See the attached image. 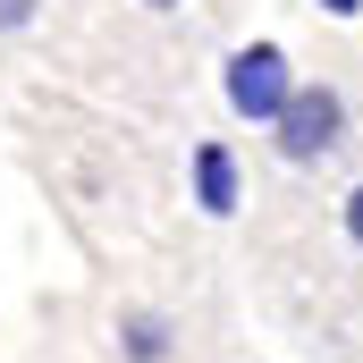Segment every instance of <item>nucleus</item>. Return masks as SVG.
I'll return each mask as SVG.
<instances>
[{"label": "nucleus", "instance_id": "obj_1", "mask_svg": "<svg viewBox=\"0 0 363 363\" xmlns=\"http://www.w3.org/2000/svg\"><path fill=\"white\" fill-rule=\"evenodd\" d=\"M296 101V77H287V51L279 43H245L237 60H228V110L237 118H262L279 127V110Z\"/></svg>", "mask_w": 363, "mask_h": 363}, {"label": "nucleus", "instance_id": "obj_2", "mask_svg": "<svg viewBox=\"0 0 363 363\" xmlns=\"http://www.w3.org/2000/svg\"><path fill=\"white\" fill-rule=\"evenodd\" d=\"M338 135H347V101L330 85H296V101L279 110V152L287 161H321V152H338Z\"/></svg>", "mask_w": 363, "mask_h": 363}, {"label": "nucleus", "instance_id": "obj_3", "mask_svg": "<svg viewBox=\"0 0 363 363\" xmlns=\"http://www.w3.org/2000/svg\"><path fill=\"white\" fill-rule=\"evenodd\" d=\"M194 203L211 220L237 211V161H228V144H194Z\"/></svg>", "mask_w": 363, "mask_h": 363}, {"label": "nucleus", "instance_id": "obj_4", "mask_svg": "<svg viewBox=\"0 0 363 363\" xmlns=\"http://www.w3.org/2000/svg\"><path fill=\"white\" fill-rule=\"evenodd\" d=\"M127 355H135V363H161V355H169V330H161L152 313H135V321H127Z\"/></svg>", "mask_w": 363, "mask_h": 363}, {"label": "nucleus", "instance_id": "obj_5", "mask_svg": "<svg viewBox=\"0 0 363 363\" xmlns=\"http://www.w3.org/2000/svg\"><path fill=\"white\" fill-rule=\"evenodd\" d=\"M26 17H34V0H0V34H9V26H26Z\"/></svg>", "mask_w": 363, "mask_h": 363}, {"label": "nucleus", "instance_id": "obj_6", "mask_svg": "<svg viewBox=\"0 0 363 363\" xmlns=\"http://www.w3.org/2000/svg\"><path fill=\"white\" fill-rule=\"evenodd\" d=\"M347 237H355V245H363V186H355V194H347Z\"/></svg>", "mask_w": 363, "mask_h": 363}, {"label": "nucleus", "instance_id": "obj_7", "mask_svg": "<svg viewBox=\"0 0 363 363\" xmlns=\"http://www.w3.org/2000/svg\"><path fill=\"white\" fill-rule=\"evenodd\" d=\"M321 9H330V17H355V9H363V0H321Z\"/></svg>", "mask_w": 363, "mask_h": 363}, {"label": "nucleus", "instance_id": "obj_8", "mask_svg": "<svg viewBox=\"0 0 363 363\" xmlns=\"http://www.w3.org/2000/svg\"><path fill=\"white\" fill-rule=\"evenodd\" d=\"M144 9H178V0H144Z\"/></svg>", "mask_w": 363, "mask_h": 363}]
</instances>
